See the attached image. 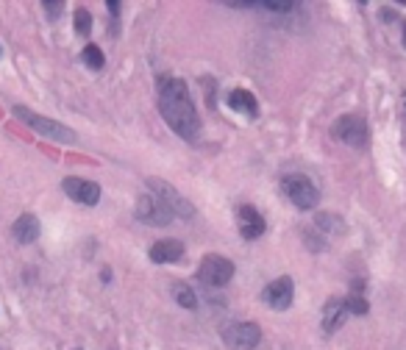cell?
<instances>
[{"mask_svg": "<svg viewBox=\"0 0 406 350\" xmlns=\"http://www.w3.org/2000/svg\"><path fill=\"white\" fill-rule=\"evenodd\" d=\"M159 111L164 122L186 142H195L200 133V117L195 111V103L189 100L186 84L181 78H162L159 81Z\"/></svg>", "mask_w": 406, "mask_h": 350, "instance_id": "1", "label": "cell"}, {"mask_svg": "<svg viewBox=\"0 0 406 350\" xmlns=\"http://www.w3.org/2000/svg\"><path fill=\"white\" fill-rule=\"evenodd\" d=\"M12 114H14L20 122H25L31 131L42 133L45 139H53V142L73 145L76 139H78L73 128H67L64 122H56V120H50V117H45V114H39V111H31L28 106H14V109H12Z\"/></svg>", "mask_w": 406, "mask_h": 350, "instance_id": "2", "label": "cell"}, {"mask_svg": "<svg viewBox=\"0 0 406 350\" xmlns=\"http://www.w3.org/2000/svg\"><path fill=\"white\" fill-rule=\"evenodd\" d=\"M281 189H284L287 200H290L295 208H301V212H312V208L317 206V200H320L317 186H314L312 178L303 175V173H290V175H284V178H281Z\"/></svg>", "mask_w": 406, "mask_h": 350, "instance_id": "3", "label": "cell"}, {"mask_svg": "<svg viewBox=\"0 0 406 350\" xmlns=\"http://www.w3.org/2000/svg\"><path fill=\"white\" fill-rule=\"evenodd\" d=\"M331 136L340 139V142H345V145H351V148H356V151L367 148V139H370L365 120L356 117V114H345V117H340V120H334Z\"/></svg>", "mask_w": 406, "mask_h": 350, "instance_id": "4", "label": "cell"}, {"mask_svg": "<svg viewBox=\"0 0 406 350\" xmlns=\"http://www.w3.org/2000/svg\"><path fill=\"white\" fill-rule=\"evenodd\" d=\"M197 278L203 284H209V287H226L234 278V264L226 256L209 253V256H203V261L197 267Z\"/></svg>", "mask_w": 406, "mask_h": 350, "instance_id": "5", "label": "cell"}, {"mask_svg": "<svg viewBox=\"0 0 406 350\" xmlns=\"http://www.w3.org/2000/svg\"><path fill=\"white\" fill-rule=\"evenodd\" d=\"M148 184H151V189H153V197H159V200L170 208L173 217H184V220H192V217H195V206H192L189 200H184L170 184H164V181H159V178H151Z\"/></svg>", "mask_w": 406, "mask_h": 350, "instance_id": "6", "label": "cell"}, {"mask_svg": "<svg viewBox=\"0 0 406 350\" xmlns=\"http://www.w3.org/2000/svg\"><path fill=\"white\" fill-rule=\"evenodd\" d=\"M261 339V331L256 322H231L223 328V342L231 350H253Z\"/></svg>", "mask_w": 406, "mask_h": 350, "instance_id": "7", "label": "cell"}, {"mask_svg": "<svg viewBox=\"0 0 406 350\" xmlns=\"http://www.w3.org/2000/svg\"><path fill=\"white\" fill-rule=\"evenodd\" d=\"M137 220L148 223V226H156V228H164L173 223V212L153 195H142L137 200Z\"/></svg>", "mask_w": 406, "mask_h": 350, "instance_id": "8", "label": "cell"}, {"mask_svg": "<svg viewBox=\"0 0 406 350\" xmlns=\"http://www.w3.org/2000/svg\"><path fill=\"white\" fill-rule=\"evenodd\" d=\"M61 189H64L67 197L81 203V206H98V200H100V186L95 181H87V178H78V175H67L61 181Z\"/></svg>", "mask_w": 406, "mask_h": 350, "instance_id": "9", "label": "cell"}, {"mask_svg": "<svg viewBox=\"0 0 406 350\" xmlns=\"http://www.w3.org/2000/svg\"><path fill=\"white\" fill-rule=\"evenodd\" d=\"M292 295H295V287H292V278H276L273 284H267L264 292H261V300L270 306V309H276V311H284L292 306Z\"/></svg>", "mask_w": 406, "mask_h": 350, "instance_id": "10", "label": "cell"}, {"mask_svg": "<svg viewBox=\"0 0 406 350\" xmlns=\"http://www.w3.org/2000/svg\"><path fill=\"white\" fill-rule=\"evenodd\" d=\"M237 228H239V234L245 239H259L264 234L267 223H264V217L256 212L253 206H239L237 208Z\"/></svg>", "mask_w": 406, "mask_h": 350, "instance_id": "11", "label": "cell"}, {"mask_svg": "<svg viewBox=\"0 0 406 350\" xmlns=\"http://www.w3.org/2000/svg\"><path fill=\"white\" fill-rule=\"evenodd\" d=\"M345 317H348V306H345V300L331 298V300L323 306V331H325V333H334L336 328H340V325L345 322Z\"/></svg>", "mask_w": 406, "mask_h": 350, "instance_id": "12", "label": "cell"}, {"mask_svg": "<svg viewBox=\"0 0 406 350\" xmlns=\"http://www.w3.org/2000/svg\"><path fill=\"white\" fill-rule=\"evenodd\" d=\"M184 256V245L178 239H162L151 248V261L153 264H173Z\"/></svg>", "mask_w": 406, "mask_h": 350, "instance_id": "13", "label": "cell"}, {"mask_svg": "<svg viewBox=\"0 0 406 350\" xmlns=\"http://www.w3.org/2000/svg\"><path fill=\"white\" fill-rule=\"evenodd\" d=\"M12 234H14V239H17L20 245H31V242H36V237H39V220H36L34 215H20V217L14 220V226H12Z\"/></svg>", "mask_w": 406, "mask_h": 350, "instance_id": "14", "label": "cell"}, {"mask_svg": "<svg viewBox=\"0 0 406 350\" xmlns=\"http://www.w3.org/2000/svg\"><path fill=\"white\" fill-rule=\"evenodd\" d=\"M226 103H228L231 111H239V114H245V117H256V114H259L256 98H253L250 92H245V89H231V95H228Z\"/></svg>", "mask_w": 406, "mask_h": 350, "instance_id": "15", "label": "cell"}, {"mask_svg": "<svg viewBox=\"0 0 406 350\" xmlns=\"http://www.w3.org/2000/svg\"><path fill=\"white\" fill-rule=\"evenodd\" d=\"M81 58H84V64H87L89 69H100L103 61H106V58H103V50H100L98 45H87L84 53H81Z\"/></svg>", "mask_w": 406, "mask_h": 350, "instance_id": "16", "label": "cell"}, {"mask_svg": "<svg viewBox=\"0 0 406 350\" xmlns=\"http://www.w3.org/2000/svg\"><path fill=\"white\" fill-rule=\"evenodd\" d=\"M173 295H175L178 306H184V309H195V306H197V298H195V292H192L186 284H175V287H173Z\"/></svg>", "mask_w": 406, "mask_h": 350, "instance_id": "17", "label": "cell"}, {"mask_svg": "<svg viewBox=\"0 0 406 350\" xmlns=\"http://www.w3.org/2000/svg\"><path fill=\"white\" fill-rule=\"evenodd\" d=\"M73 25H76V34H78V36H87V34L92 31V14H89L84 6H78V9H76Z\"/></svg>", "mask_w": 406, "mask_h": 350, "instance_id": "18", "label": "cell"}, {"mask_svg": "<svg viewBox=\"0 0 406 350\" xmlns=\"http://www.w3.org/2000/svg\"><path fill=\"white\" fill-rule=\"evenodd\" d=\"M259 6H264V9H273V12H295L298 6L295 3H290V0H261V3Z\"/></svg>", "mask_w": 406, "mask_h": 350, "instance_id": "19", "label": "cell"}, {"mask_svg": "<svg viewBox=\"0 0 406 350\" xmlns=\"http://www.w3.org/2000/svg\"><path fill=\"white\" fill-rule=\"evenodd\" d=\"M345 306H348V314H367V300H365V298H359V295L348 298V300H345Z\"/></svg>", "mask_w": 406, "mask_h": 350, "instance_id": "20", "label": "cell"}, {"mask_svg": "<svg viewBox=\"0 0 406 350\" xmlns=\"http://www.w3.org/2000/svg\"><path fill=\"white\" fill-rule=\"evenodd\" d=\"M42 9L47 12V17H50V20H58V14H61L64 3H61V0H42Z\"/></svg>", "mask_w": 406, "mask_h": 350, "instance_id": "21", "label": "cell"}, {"mask_svg": "<svg viewBox=\"0 0 406 350\" xmlns=\"http://www.w3.org/2000/svg\"><path fill=\"white\" fill-rule=\"evenodd\" d=\"M106 6H109V12H111L114 17L120 14V3H117V0H109V3H106Z\"/></svg>", "mask_w": 406, "mask_h": 350, "instance_id": "22", "label": "cell"}, {"mask_svg": "<svg viewBox=\"0 0 406 350\" xmlns=\"http://www.w3.org/2000/svg\"><path fill=\"white\" fill-rule=\"evenodd\" d=\"M403 47H406V25H403Z\"/></svg>", "mask_w": 406, "mask_h": 350, "instance_id": "23", "label": "cell"}, {"mask_svg": "<svg viewBox=\"0 0 406 350\" xmlns=\"http://www.w3.org/2000/svg\"><path fill=\"white\" fill-rule=\"evenodd\" d=\"M0 50H3V47H0Z\"/></svg>", "mask_w": 406, "mask_h": 350, "instance_id": "24", "label": "cell"}]
</instances>
